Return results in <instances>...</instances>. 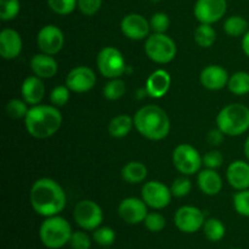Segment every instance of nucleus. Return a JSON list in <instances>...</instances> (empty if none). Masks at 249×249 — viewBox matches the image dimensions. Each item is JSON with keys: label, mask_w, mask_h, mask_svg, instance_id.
Returning a JSON list of instances; mask_svg holds the SVG:
<instances>
[{"label": "nucleus", "mask_w": 249, "mask_h": 249, "mask_svg": "<svg viewBox=\"0 0 249 249\" xmlns=\"http://www.w3.org/2000/svg\"><path fill=\"white\" fill-rule=\"evenodd\" d=\"M19 9V0H0V18L2 21H11L16 18Z\"/></svg>", "instance_id": "473e14b6"}, {"label": "nucleus", "mask_w": 249, "mask_h": 249, "mask_svg": "<svg viewBox=\"0 0 249 249\" xmlns=\"http://www.w3.org/2000/svg\"><path fill=\"white\" fill-rule=\"evenodd\" d=\"M224 163V156L219 151L213 150L207 152L203 156V165L209 169H218L223 165Z\"/></svg>", "instance_id": "79ce46f5"}, {"label": "nucleus", "mask_w": 249, "mask_h": 249, "mask_svg": "<svg viewBox=\"0 0 249 249\" xmlns=\"http://www.w3.org/2000/svg\"><path fill=\"white\" fill-rule=\"evenodd\" d=\"M23 41L17 31L5 28L0 32V55L4 60H14L22 53Z\"/></svg>", "instance_id": "a211bd4d"}, {"label": "nucleus", "mask_w": 249, "mask_h": 249, "mask_svg": "<svg viewBox=\"0 0 249 249\" xmlns=\"http://www.w3.org/2000/svg\"><path fill=\"white\" fill-rule=\"evenodd\" d=\"M229 78L230 75L225 68L219 65H209L202 70L199 82L206 89L216 91L228 87Z\"/></svg>", "instance_id": "f3484780"}, {"label": "nucleus", "mask_w": 249, "mask_h": 249, "mask_svg": "<svg viewBox=\"0 0 249 249\" xmlns=\"http://www.w3.org/2000/svg\"><path fill=\"white\" fill-rule=\"evenodd\" d=\"M173 164L175 169L182 175H194L201 170L203 165V157L198 150L190 143H180L173 151Z\"/></svg>", "instance_id": "0eeeda50"}, {"label": "nucleus", "mask_w": 249, "mask_h": 249, "mask_svg": "<svg viewBox=\"0 0 249 249\" xmlns=\"http://www.w3.org/2000/svg\"><path fill=\"white\" fill-rule=\"evenodd\" d=\"M203 232L207 240L211 242H219L225 237L226 228L221 220L216 218L207 219L203 225Z\"/></svg>", "instance_id": "bb28decb"}, {"label": "nucleus", "mask_w": 249, "mask_h": 249, "mask_svg": "<svg viewBox=\"0 0 249 249\" xmlns=\"http://www.w3.org/2000/svg\"><path fill=\"white\" fill-rule=\"evenodd\" d=\"M197 184L199 190L207 196H216L223 189L221 177L215 172V169H202L198 172Z\"/></svg>", "instance_id": "5701e85b"}, {"label": "nucleus", "mask_w": 249, "mask_h": 249, "mask_svg": "<svg viewBox=\"0 0 249 249\" xmlns=\"http://www.w3.org/2000/svg\"><path fill=\"white\" fill-rule=\"evenodd\" d=\"M134 126L143 138L152 141L163 140L170 131V119L167 112L156 105H147L134 116Z\"/></svg>", "instance_id": "7ed1b4c3"}, {"label": "nucleus", "mask_w": 249, "mask_h": 249, "mask_svg": "<svg viewBox=\"0 0 249 249\" xmlns=\"http://www.w3.org/2000/svg\"><path fill=\"white\" fill-rule=\"evenodd\" d=\"M143 224H145V228L151 232H160L167 226V220L160 213L152 212V213L147 214Z\"/></svg>", "instance_id": "c9c22d12"}, {"label": "nucleus", "mask_w": 249, "mask_h": 249, "mask_svg": "<svg viewBox=\"0 0 249 249\" xmlns=\"http://www.w3.org/2000/svg\"><path fill=\"white\" fill-rule=\"evenodd\" d=\"M151 31L153 33H165L170 27V18L164 12H156L150 19Z\"/></svg>", "instance_id": "4c0bfd02"}, {"label": "nucleus", "mask_w": 249, "mask_h": 249, "mask_svg": "<svg viewBox=\"0 0 249 249\" xmlns=\"http://www.w3.org/2000/svg\"><path fill=\"white\" fill-rule=\"evenodd\" d=\"M248 22L245 17L238 16V15H235V16H231L224 22V31L228 36H245L248 32Z\"/></svg>", "instance_id": "c85d7f7f"}, {"label": "nucleus", "mask_w": 249, "mask_h": 249, "mask_svg": "<svg viewBox=\"0 0 249 249\" xmlns=\"http://www.w3.org/2000/svg\"><path fill=\"white\" fill-rule=\"evenodd\" d=\"M21 94L24 101L31 106L39 105L45 95V85H44L43 79L36 75L27 77L22 83Z\"/></svg>", "instance_id": "4be33fe9"}, {"label": "nucleus", "mask_w": 249, "mask_h": 249, "mask_svg": "<svg viewBox=\"0 0 249 249\" xmlns=\"http://www.w3.org/2000/svg\"><path fill=\"white\" fill-rule=\"evenodd\" d=\"M65 84L73 92H78V94L88 92L96 84V74L90 67L78 66L68 73Z\"/></svg>", "instance_id": "2eb2a0df"}, {"label": "nucleus", "mask_w": 249, "mask_h": 249, "mask_svg": "<svg viewBox=\"0 0 249 249\" xmlns=\"http://www.w3.org/2000/svg\"><path fill=\"white\" fill-rule=\"evenodd\" d=\"M29 108H31V107H28V104H27L24 100H19V99L10 100V101L6 104V107H5L7 116L11 117V118L14 119L26 118Z\"/></svg>", "instance_id": "2f4dec72"}, {"label": "nucleus", "mask_w": 249, "mask_h": 249, "mask_svg": "<svg viewBox=\"0 0 249 249\" xmlns=\"http://www.w3.org/2000/svg\"><path fill=\"white\" fill-rule=\"evenodd\" d=\"M29 201L38 215L49 218L58 215L67 203L65 190L55 180L41 178L34 181L29 192Z\"/></svg>", "instance_id": "f257e3e1"}, {"label": "nucleus", "mask_w": 249, "mask_h": 249, "mask_svg": "<svg viewBox=\"0 0 249 249\" xmlns=\"http://www.w3.org/2000/svg\"><path fill=\"white\" fill-rule=\"evenodd\" d=\"M150 1H152V2H160V1H162V0H150Z\"/></svg>", "instance_id": "49530a36"}, {"label": "nucleus", "mask_w": 249, "mask_h": 249, "mask_svg": "<svg viewBox=\"0 0 249 249\" xmlns=\"http://www.w3.org/2000/svg\"><path fill=\"white\" fill-rule=\"evenodd\" d=\"M62 125V114L56 106L36 105L29 108L24 126L31 136L36 139H48L55 135Z\"/></svg>", "instance_id": "f03ea898"}, {"label": "nucleus", "mask_w": 249, "mask_h": 249, "mask_svg": "<svg viewBox=\"0 0 249 249\" xmlns=\"http://www.w3.org/2000/svg\"><path fill=\"white\" fill-rule=\"evenodd\" d=\"M73 218L82 230L94 231L101 226L104 221V212L96 202L91 199H83L75 204L73 209Z\"/></svg>", "instance_id": "1a4fd4ad"}, {"label": "nucleus", "mask_w": 249, "mask_h": 249, "mask_svg": "<svg viewBox=\"0 0 249 249\" xmlns=\"http://www.w3.org/2000/svg\"><path fill=\"white\" fill-rule=\"evenodd\" d=\"M134 126V117L119 114L111 119L108 124V134L114 139H123L128 135Z\"/></svg>", "instance_id": "393cba45"}, {"label": "nucleus", "mask_w": 249, "mask_h": 249, "mask_svg": "<svg viewBox=\"0 0 249 249\" xmlns=\"http://www.w3.org/2000/svg\"><path fill=\"white\" fill-rule=\"evenodd\" d=\"M148 206L142 198L128 197L124 198L118 206V215L124 223L136 225L143 223L148 214Z\"/></svg>", "instance_id": "4468645a"}, {"label": "nucleus", "mask_w": 249, "mask_h": 249, "mask_svg": "<svg viewBox=\"0 0 249 249\" xmlns=\"http://www.w3.org/2000/svg\"><path fill=\"white\" fill-rule=\"evenodd\" d=\"M216 126L228 136H240L249 129V108L243 104H230L216 116Z\"/></svg>", "instance_id": "39448f33"}, {"label": "nucleus", "mask_w": 249, "mask_h": 249, "mask_svg": "<svg viewBox=\"0 0 249 249\" xmlns=\"http://www.w3.org/2000/svg\"><path fill=\"white\" fill-rule=\"evenodd\" d=\"M48 5L55 14L66 16L74 11L78 0H48Z\"/></svg>", "instance_id": "72a5a7b5"}, {"label": "nucleus", "mask_w": 249, "mask_h": 249, "mask_svg": "<svg viewBox=\"0 0 249 249\" xmlns=\"http://www.w3.org/2000/svg\"><path fill=\"white\" fill-rule=\"evenodd\" d=\"M126 91V85L125 82L121 78H113L109 79L104 87V96L105 99L109 100V101H116V100L122 99Z\"/></svg>", "instance_id": "c756f323"}, {"label": "nucleus", "mask_w": 249, "mask_h": 249, "mask_svg": "<svg viewBox=\"0 0 249 249\" xmlns=\"http://www.w3.org/2000/svg\"><path fill=\"white\" fill-rule=\"evenodd\" d=\"M31 70L36 77L41 79H50L57 73L58 63L53 55L44 53H36L31 58Z\"/></svg>", "instance_id": "412c9836"}, {"label": "nucleus", "mask_w": 249, "mask_h": 249, "mask_svg": "<svg viewBox=\"0 0 249 249\" xmlns=\"http://www.w3.org/2000/svg\"><path fill=\"white\" fill-rule=\"evenodd\" d=\"M145 53L153 62L165 65L174 60L178 48L175 41L165 33H153L146 39Z\"/></svg>", "instance_id": "423d86ee"}, {"label": "nucleus", "mask_w": 249, "mask_h": 249, "mask_svg": "<svg viewBox=\"0 0 249 249\" xmlns=\"http://www.w3.org/2000/svg\"><path fill=\"white\" fill-rule=\"evenodd\" d=\"M105 249H109V248H105Z\"/></svg>", "instance_id": "09e8293b"}, {"label": "nucleus", "mask_w": 249, "mask_h": 249, "mask_svg": "<svg viewBox=\"0 0 249 249\" xmlns=\"http://www.w3.org/2000/svg\"><path fill=\"white\" fill-rule=\"evenodd\" d=\"M206 219L203 212L194 206H182L174 215V224L184 233H195L203 229Z\"/></svg>", "instance_id": "9b49d317"}, {"label": "nucleus", "mask_w": 249, "mask_h": 249, "mask_svg": "<svg viewBox=\"0 0 249 249\" xmlns=\"http://www.w3.org/2000/svg\"><path fill=\"white\" fill-rule=\"evenodd\" d=\"M216 40V32L212 24L201 23L195 31V41L201 48L208 49L213 46Z\"/></svg>", "instance_id": "cd10ccee"}, {"label": "nucleus", "mask_w": 249, "mask_h": 249, "mask_svg": "<svg viewBox=\"0 0 249 249\" xmlns=\"http://www.w3.org/2000/svg\"><path fill=\"white\" fill-rule=\"evenodd\" d=\"M226 179L237 191L249 189V163L240 160L231 163L226 170Z\"/></svg>", "instance_id": "aec40b11"}, {"label": "nucleus", "mask_w": 249, "mask_h": 249, "mask_svg": "<svg viewBox=\"0 0 249 249\" xmlns=\"http://www.w3.org/2000/svg\"><path fill=\"white\" fill-rule=\"evenodd\" d=\"M226 10V0H197L194 7V14L199 23L213 24L223 18Z\"/></svg>", "instance_id": "f8f14e48"}, {"label": "nucleus", "mask_w": 249, "mask_h": 249, "mask_svg": "<svg viewBox=\"0 0 249 249\" xmlns=\"http://www.w3.org/2000/svg\"><path fill=\"white\" fill-rule=\"evenodd\" d=\"M245 155L247 157L248 162H249V136L246 139V142H245Z\"/></svg>", "instance_id": "a18cd8bd"}, {"label": "nucleus", "mask_w": 249, "mask_h": 249, "mask_svg": "<svg viewBox=\"0 0 249 249\" xmlns=\"http://www.w3.org/2000/svg\"><path fill=\"white\" fill-rule=\"evenodd\" d=\"M224 136H225V134H224L219 128L212 129L208 133V135H207V140H208V142L211 143V145L218 146L223 142Z\"/></svg>", "instance_id": "37998d69"}, {"label": "nucleus", "mask_w": 249, "mask_h": 249, "mask_svg": "<svg viewBox=\"0 0 249 249\" xmlns=\"http://www.w3.org/2000/svg\"><path fill=\"white\" fill-rule=\"evenodd\" d=\"M242 50L243 53H246V56H248L249 57V29L242 38Z\"/></svg>", "instance_id": "c03bdc74"}, {"label": "nucleus", "mask_w": 249, "mask_h": 249, "mask_svg": "<svg viewBox=\"0 0 249 249\" xmlns=\"http://www.w3.org/2000/svg\"><path fill=\"white\" fill-rule=\"evenodd\" d=\"M68 245L72 249H90L91 248V238L85 230L74 231L71 236Z\"/></svg>", "instance_id": "ea45409f"}, {"label": "nucleus", "mask_w": 249, "mask_h": 249, "mask_svg": "<svg viewBox=\"0 0 249 249\" xmlns=\"http://www.w3.org/2000/svg\"><path fill=\"white\" fill-rule=\"evenodd\" d=\"M96 63L101 75L108 79L121 78L126 70L123 53L113 46H105L104 49H101L97 53Z\"/></svg>", "instance_id": "6e6552de"}, {"label": "nucleus", "mask_w": 249, "mask_h": 249, "mask_svg": "<svg viewBox=\"0 0 249 249\" xmlns=\"http://www.w3.org/2000/svg\"><path fill=\"white\" fill-rule=\"evenodd\" d=\"M228 88L232 94L243 96L249 94V73L245 71H238L230 75Z\"/></svg>", "instance_id": "a878e982"}, {"label": "nucleus", "mask_w": 249, "mask_h": 249, "mask_svg": "<svg viewBox=\"0 0 249 249\" xmlns=\"http://www.w3.org/2000/svg\"><path fill=\"white\" fill-rule=\"evenodd\" d=\"M71 90L68 89L67 85H58V87L53 88V91L50 92V101L53 106L62 107L70 100Z\"/></svg>", "instance_id": "58836bf2"}, {"label": "nucleus", "mask_w": 249, "mask_h": 249, "mask_svg": "<svg viewBox=\"0 0 249 249\" xmlns=\"http://www.w3.org/2000/svg\"><path fill=\"white\" fill-rule=\"evenodd\" d=\"M122 178L129 184H140L147 178L148 170L143 163L131 160L122 168Z\"/></svg>", "instance_id": "b1692460"}, {"label": "nucleus", "mask_w": 249, "mask_h": 249, "mask_svg": "<svg viewBox=\"0 0 249 249\" xmlns=\"http://www.w3.org/2000/svg\"><path fill=\"white\" fill-rule=\"evenodd\" d=\"M173 194L170 191V187L156 180L145 182L141 189V198L150 208L156 209V211L169 206Z\"/></svg>", "instance_id": "9d476101"}, {"label": "nucleus", "mask_w": 249, "mask_h": 249, "mask_svg": "<svg viewBox=\"0 0 249 249\" xmlns=\"http://www.w3.org/2000/svg\"><path fill=\"white\" fill-rule=\"evenodd\" d=\"M121 31L130 40H143L150 34V21L140 14H129L122 19Z\"/></svg>", "instance_id": "dca6fc26"}, {"label": "nucleus", "mask_w": 249, "mask_h": 249, "mask_svg": "<svg viewBox=\"0 0 249 249\" xmlns=\"http://www.w3.org/2000/svg\"><path fill=\"white\" fill-rule=\"evenodd\" d=\"M172 85V77L165 70H156L148 75L146 80V92L153 99H162L165 96Z\"/></svg>", "instance_id": "6ab92c4d"}, {"label": "nucleus", "mask_w": 249, "mask_h": 249, "mask_svg": "<svg viewBox=\"0 0 249 249\" xmlns=\"http://www.w3.org/2000/svg\"><path fill=\"white\" fill-rule=\"evenodd\" d=\"M72 226L60 215L45 218L39 228V238L48 249H61L70 243Z\"/></svg>", "instance_id": "20e7f679"}, {"label": "nucleus", "mask_w": 249, "mask_h": 249, "mask_svg": "<svg viewBox=\"0 0 249 249\" xmlns=\"http://www.w3.org/2000/svg\"><path fill=\"white\" fill-rule=\"evenodd\" d=\"M192 190V182L186 175L177 178L173 181L172 186H170V191H172L173 196L174 197H185L191 192Z\"/></svg>", "instance_id": "f704fd0d"}, {"label": "nucleus", "mask_w": 249, "mask_h": 249, "mask_svg": "<svg viewBox=\"0 0 249 249\" xmlns=\"http://www.w3.org/2000/svg\"><path fill=\"white\" fill-rule=\"evenodd\" d=\"M36 44L41 53L48 55H56L65 45L63 32L55 24H46L39 31L36 36Z\"/></svg>", "instance_id": "ddd939ff"}, {"label": "nucleus", "mask_w": 249, "mask_h": 249, "mask_svg": "<svg viewBox=\"0 0 249 249\" xmlns=\"http://www.w3.org/2000/svg\"><path fill=\"white\" fill-rule=\"evenodd\" d=\"M233 208L237 214L249 218V189L238 191L233 196Z\"/></svg>", "instance_id": "e433bc0d"}, {"label": "nucleus", "mask_w": 249, "mask_h": 249, "mask_svg": "<svg viewBox=\"0 0 249 249\" xmlns=\"http://www.w3.org/2000/svg\"><path fill=\"white\" fill-rule=\"evenodd\" d=\"M230 249H241V248H230Z\"/></svg>", "instance_id": "de8ad7c7"}, {"label": "nucleus", "mask_w": 249, "mask_h": 249, "mask_svg": "<svg viewBox=\"0 0 249 249\" xmlns=\"http://www.w3.org/2000/svg\"><path fill=\"white\" fill-rule=\"evenodd\" d=\"M116 231L109 226H100L92 231V241L100 247L108 248L116 242Z\"/></svg>", "instance_id": "7c9ffc66"}, {"label": "nucleus", "mask_w": 249, "mask_h": 249, "mask_svg": "<svg viewBox=\"0 0 249 249\" xmlns=\"http://www.w3.org/2000/svg\"><path fill=\"white\" fill-rule=\"evenodd\" d=\"M102 6V0H78V9L85 16H94Z\"/></svg>", "instance_id": "a19ab883"}]
</instances>
